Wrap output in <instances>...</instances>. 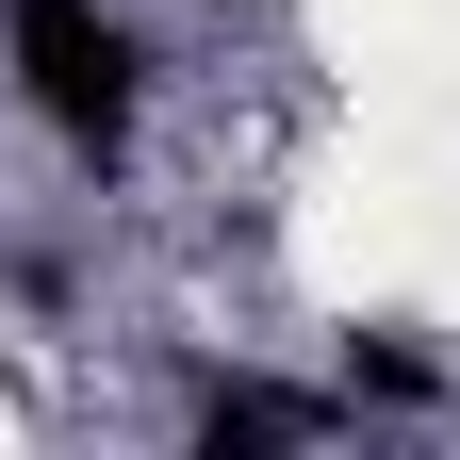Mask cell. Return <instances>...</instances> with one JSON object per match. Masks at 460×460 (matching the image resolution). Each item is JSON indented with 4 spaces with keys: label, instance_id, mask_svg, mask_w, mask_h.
I'll return each instance as SVG.
<instances>
[{
    "label": "cell",
    "instance_id": "6da1fadb",
    "mask_svg": "<svg viewBox=\"0 0 460 460\" xmlns=\"http://www.w3.org/2000/svg\"><path fill=\"white\" fill-rule=\"evenodd\" d=\"M17 83H33V115H49L83 164L132 132V33H115L99 0H17Z\"/></svg>",
    "mask_w": 460,
    "mask_h": 460
},
{
    "label": "cell",
    "instance_id": "7a4b0ae2",
    "mask_svg": "<svg viewBox=\"0 0 460 460\" xmlns=\"http://www.w3.org/2000/svg\"><path fill=\"white\" fill-rule=\"evenodd\" d=\"M313 394H214V444H296Z\"/></svg>",
    "mask_w": 460,
    "mask_h": 460
}]
</instances>
